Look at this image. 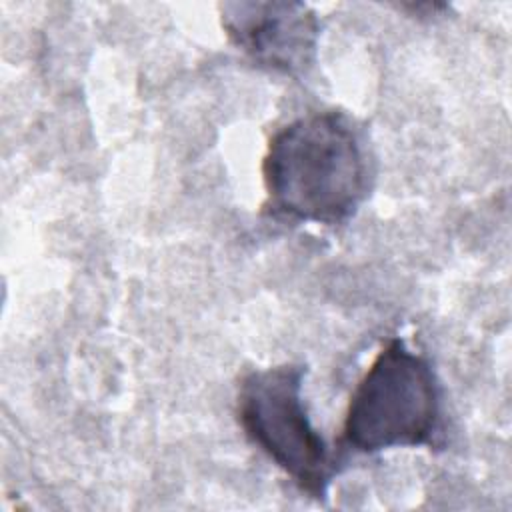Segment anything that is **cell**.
<instances>
[{"label":"cell","mask_w":512,"mask_h":512,"mask_svg":"<svg viewBox=\"0 0 512 512\" xmlns=\"http://www.w3.org/2000/svg\"><path fill=\"white\" fill-rule=\"evenodd\" d=\"M304 376L302 364L252 370L240 382L236 414L254 446L302 492L324 500L336 474V460L308 418L302 400Z\"/></svg>","instance_id":"3"},{"label":"cell","mask_w":512,"mask_h":512,"mask_svg":"<svg viewBox=\"0 0 512 512\" xmlns=\"http://www.w3.org/2000/svg\"><path fill=\"white\" fill-rule=\"evenodd\" d=\"M262 178L266 208L274 216L336 226L368 194L366 146L342 112H310L272 134Z\"/></svg>","instance_id":"1"},{"label":"cell","mask_w":512,"mask_h":512,"mask_svg":"<svg viewBox=\"0 0 512 512\" xmlns=\"http://www.w3.org/2000/svg\"><path fill=\"white\" fill-rule=\"evenodd\" d=\"M220 10L230 42L254 64L290 78H302L314 66L320 20L308 4L242 0Z\"/></svg>","instance_id":"4"},{"label":"cell","mask_w":512,"mask_h":512,"mask_svg":"<svg viewBox=\"0 0 512 512\" xmlns=\"http://www.w3.org/2000/svg\"><path fill=\"white\" fill-rule=\"evenodd\" d=\"M442 394L430 362L402 338H390L356 384L342 444L360 454L440 446Z\"/></svg>","instance_id":"2"}]
</instances>
